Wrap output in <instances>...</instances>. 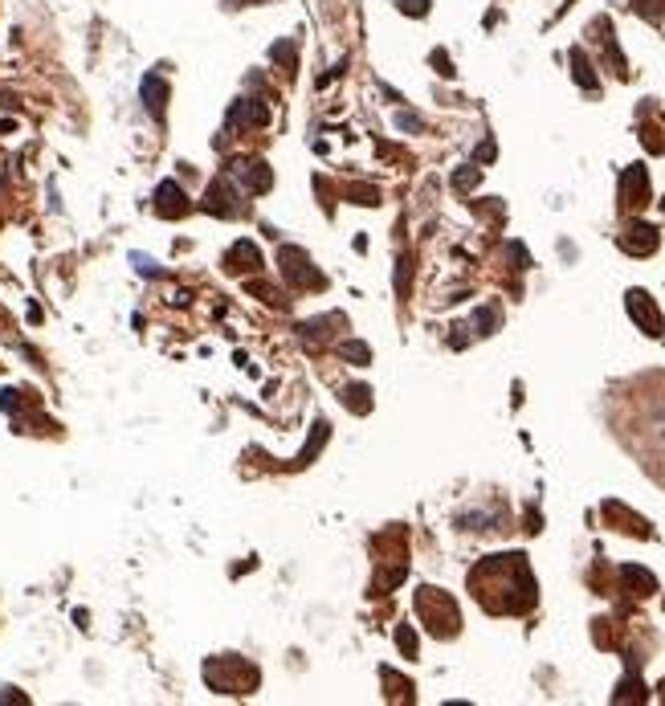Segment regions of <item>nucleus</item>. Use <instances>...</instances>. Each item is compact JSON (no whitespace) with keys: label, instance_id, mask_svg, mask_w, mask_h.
I'll return each mask as SVG.
<instances>
[{"label":"nucleus","instance_id":"1","mask_svg":"<svg viewBox=\"0 0 665 706\" xmlns=\"http://www.w3.org/2000/svg\"><path fill=\"white\" fill-rule=\"evenodd\" d=\"M417 608L424 612V621H433L429 629H433L437 637H449V633L457 629V608H454V600H449L445 592L421 588V592H417Z\"/></svg>","mask_w":665,"mask_h":706},{"label":"nucleus","instance_id":"2","mask_svg":"<svg viewBox=\"0 0 665 706\" xmlns=\"http://www.w3.org/2000/svg\"><path fill=\"white\" fill-rule=\"evenodd\" d=\"M277 262H282V278L294 282V286H323V274H314V265L307 262V253L302 249H277Z\"/></svg>","mask_w":665,"mask_h":706},{"label":"nucleus","instance_id":"3","mask_svg":"<svg viewBox=\"0 0 665 706\" xmlns=\"http://www.w3.org/2000/svg\"><path fill=\"white\" fill-rule=\"evenodd\" d=\"M233 200H241V188H233V176H221V180L209 188V197H204V213L237 216L241 213V204H233Z\"/></svg>","mask_w":665,"mask_h":706},{"label":"nucleus","instance_id":"4","mask_svg":"<svg viewBox=\"0 0 665 706\" xmlns=\"http://www.w3.org/2000/svg\"><path fill=\"white\" fill-rule=\"evenodd\" d=\"M229 176L241 180V192H265V188L274 184V172L261 164V160H241V164L229 167Z\"/></svg>","mask_w":665,"mask_h":706},{"label":"nucleus","instance_id":"5","mask_svg":"<svg viewBox=\"0 0 665 706\" xmlns=\"http://www.w3.org/2000/svg\"><path fill=\"white\" fill-rule=\"evenodd\" d=\"M649 197V176H645V167L633 164L625 167V176H620V204L625 209H637V204H645Z\"/></svg>","mask_w":665,"mask_h":706},{"label":"nucleus","instance_id":"6","mask_svg":"<svg viewBox=\"0 0 665 706\" xmlns=\"http://www.w3.org/2000/svg\"><path fill=\"white\" fill-rule=\"evenodd\" d=\"M629 314L645 327V335H661V314H657V307L649 302L645 290H629Z\"/></svg>","mask_w":665,"mask_h":706},{"label":"nucleus","instance_id":"7","mask_svg":"<svg viewBox=\"0 0 665 706\" xmlns=\"http://www.w3.org/2000/svg\"><path fill=\"white\" fill-rule=\"evenodd\" d=\"M155 213L160 216H184L188 213V197L180 192L176 180H163L160 188H155Z\"/></svg>","mask_w":665,"mask_h":706},{"label":"nucleus","instance_id":"8","mask_svg":"<svg viewBox=\"0 0 665 706\" xmlns=\"http://www.w3.org/2000/svg\"><path fill=\"white\" fill-rule=\"evenodd\" d=\"M620 249H629V253H653L657 249V229L645 225V221H633L629 233L620 237Z\"/></svg>","mask_w":665,"mask_h":706},{"label":"nucleus","instance_id":"9","mask_svg":"<svg viewBox=\"0 0 665 706\" xmlns=\"http://www.w3.org/2000/svg\"><path fill=\"white\" fill-rule=\"evenodd\" d=\"M139 90H143V106L151 111V118H163V106H167V82H163L160 74H147Z\"/></svg>","mask_w":665,"mask_h":706},{"label":"nucleus","instance_id":"10","mask_svg":"<svg viewBox=\"0 0 665 706\" xmlns=\"http://www.w3.org/2000/svg\"><path fill=\"white\" fill-rule=\"evenodd\" d=\"M225 265L233 270V274H241V270H258L261 265V253L249 241H237V246L229 249V258H225Z\"/></svg>","mask_w":665,"mask_h":706},{"label":"nucleus","instance_id":"11","mask_svg":"<svg viewBox=\"0 0 665 706\" xmlns=\"http://www.w3.org/2000/svg\"><path fill=\"white\" fill-rule=\"evenodd\" d=\"M571 74H576V82L584 86V90H600V82H596V74H592V66H588V57H584V50H571Z\"/></svg>","mask_w":665,"mask_h":706},{"label":"nucleus","instance_id":"12","mask_svg":"<svg viewBox=\"0 0 665 706\" xmlns=\"http://www.w3.org/2000/svg\"><path fill=\"white\" fill-rule=\"evenodd\" d=\"M233 123H253V127H265V123H270V111H265L261 102L249 99V102H241V106L233 111Z\"/></svg>","mask_w":665,"mask_h":706},{"label":"nucleus","instance_id":"13","mask_svg":"<svg viewBox=\"0 0 665 706\" xmlns=\"http://www.w3.org/2000/svg\"><path fill=\"white\" fill-rule=\"evenodd\" d=\"M368 396L372 392H368L363 384H351V388H343V404L351 412H372V400H368Z\"/></svg>","mask_w":665,"mask_h":706},{"label":"nucleus","instance_id":"14","mask_svg":"<svg viewBox=\"0 0 665 706\" xmlns=\"http://www.w3.org/2000/svg\"><path fill=\"white\" fill-rule=\"evenodd\" d=\"M620 575H625V580H629L633 588H641V596L657 588V580H653V575L645 572V568H633V563H629V568H620Z\"/></svg>","mask_w":665,"mask_h":706},{"label":"nucleus","instance_id":"15","mask_svg":"<svg viewBox=\"0 0 665 706\" xmlns=\"http://www.w3.org/2000/svg\"><path fill=\"white\" fill-rule=\"evenodd\" d=\"M498 307H482V311L473 314V327H478V335H494V327H498Z\"/></svg>","mask_w":665,"mask_h":706},{"label":"nucleus","instance_id":"16","mask_svg":"<svg viewBox=\"0 0 665 706\" xmlns=\"http://www.w3.org/2000/svg\"><path fill=\"white\" fill-rule=\"evenodd\" d=\"M478 180H482V172H478V167H461V172H454V188H457V192H470Z\"/></svg>","mask_w":665,"mask_h":706},{"label":"nucleus","instance_id":"17","mask_svg":"<svg viewBox=\"0 0 665 706\" xmlns=\"http://www.w3.org/2000/svg\"><path fill=\"white\" fill-rule=\"evenodd\" d=\"M343 355H347V360H356L359 368H363V363H372V351H368V343H356V339H351V343H343Z\"/></svg>","mask_w":665,"mask_h":706},{"label":"nucleus","instance_id":"18","mask_svg":"<svg viewBox=\"0 0 665 706\" xmlns=\"http://www.w3.org/2000/svg\"><path fill=\"white\" fill-rule=\"evenodd\" d=\"M396 645H400V653L405 657H412L417 653V633H412L408 624H400V629H396Z\"/></svg>","mask_w":665,"mask_h":706},{"label":"nucleus","instance_id":"19","mask_svg":"<svg viewBox=\"0 0 665 706\" xmlns=\"http://www.w3.org/2000/svg\"><path fill=\"white\" fill-rule=\"evenodd\" d=\"M629 698H645V686H641L637 678H629V682L617 690V702H629Z\"/></svg>","mask_w":665,"mask_h":706},{"label":"nucleus","instance_id":"20","mask_svg":"<svg viewBox=\"0 0 665 706\" xmlns=\"http://www.w3.org/2000/svg\"><path fill=\"white\" fill-rule=\"evenodd\" d=\"M347 197H356L359 204H380V192L368 188V184H359V188H347Z\"/></svg>","mask_w":665,"mask_h":706},{"label":"nucleus","instance_id":"21","mask_svg":"<svg viewBox=\"0 0 665 706\" xmlns=\"http://www.w3.org/2000/svg\"><path fill=\"white\" fill-rule=\"evenodd\" d=\"M400 13H405V17H424V13H429V0H400Z\"/></svg>","mask_w":665,"mask_h":706},{"label":"nucleus","instance_id":"22","mask_svg":"<svg viewBox=\"0 0 665 706\" xmlns=\"http://www.w3.org/2000/svg\"><path fill=\"white\" fill-rule=\"evenodd\" d=\"M0 409L16 412V409H21V392H16V388H4V392H0Z\"/></svg>","mask_w":665,"mask_h":706},{"label":"nucleus","instance_id":"23","mask_svg":"<svg viewBox=\"0 0 665 706\" xmlns=\"http://www.w3.org/2000/svg\"><path fill=\"white\" fill-rule=\"evenodd\" d=\"M433 66H437V74H445V78H454V62H449V53L437 50L433 53Z\"/></svg>","mask_w":665,"mask_h":706},{"label":"nucleus","instance_id":"24","mask_svg":"<svg viewBox=\"0 0 665 706\" xmlns=\"http://www.w3.org/2000/svg\"><path fill=\"white\" fill-rule=\"evenodd\" d=\"M396 127H400V131H424V123L417 115H408V111L405 115H396Z\"/></svg>","mask_w":665,"mask_h":706},{"label":"nucleus","instance_id":"25","mask_svg":"<svg viewBox=\"0 0 665 706\" xmlns=\"http://www.w3.org/2000/svg\"><path fill=\"white\" fill-rule=\"evenodd\" d=\"M408 270H412V258H400V274H396V290L408 294Z\"/></svg>","mask_w":665,"mask_h":706},{"label":"nucleus","instance_id":"26","mask_svg":"<svg viewBox=\"0 0 665 706\" xmlns=\"http://www.w3.org/2000/svg\"><path fill=\"white\" fill-rule=\"evenodd\" d=\"M131 262H135V270H139V274H151V278H155V274H160V265L151 262V258H143V253H135V258H131Z\"/></svg>","mask_w":665,"mask_h":706},{"label":"nucleus","instance_id":"27","mask_svg":"<svg viewBox=\"0 0 665 706\" xmlns=\"http://www.w3.org/2000/svg\"><path fill=\"white\" fill-rule=\"evenodd\" d=\"M633 4H637L641 17H657V13H661V0H633Z\"/></svg>","mask_w":665,"mask_h":706},{"label":"nucleus","instance_id":"28","mask_svg":"<svg viewBox=\"0 0 665 706\" xmlns=\"http://www.w3.org/2000/svg\"><path fill=\"white\" fill-rule=\"evenodd\" d=\"M494 155H498V148H494V143H490V139H486V143H482V148H478V160H482V164H490V160H494Z\"/></svg>","mask_w":665,"mask_h":706},{"label":"nucleus","instance_id":"29","mask_svg":"<svg viewBox=\"0 0 665 706\" xmlns=\"http://www.w3.org/2000/svg\"><path fill=\"white\" fill-rule=\"evenodd\" d=\"M661 209H665V200H661Z\"/></svg>","mask_w":665,"mask_h":706}]
</instances>
